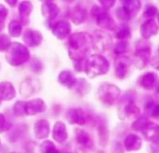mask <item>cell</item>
Instances as JSON below:
<instances>
[{
    "mask_svg": "<svg viewBox=\"0 0 159 153\" xmlns=\"http://www.w3.org/2000/svg\"><path fill=\"white\" fill-rule=\"evenodd\" d=\"M158 81V76L155 73L148 72L143 74L139 79V84L145 90H152Z\"/></svg>",
    "mask_w": 159,
    "mask_h": 153,
    "instance_id": "obj_16",
    "label": "cell"
},
{
    "mask_svg": "<svg viewBox=\"0 0 159 153\" xmlns=\"http://www.w3.org/2000/svg\"><path fill=\"white\" fill-rule=\"evenodd\" d=\"M122 112H123V118H126L128 120H136L140 116L139 107L131 99L125 103Z\"/></svg>",
    "mask_w": 159,
    "mask_h": 153,
    "instance_id": "obj_17",
    "label": "cell"
},
{
    "mask_svg": "<svg viewBox=\"0 0 159 153\" xmlns=\"http://www.w3.org/2000/svg\"><path fill=\"white\" fill-rule=\"evenodd\" d=\"M121 1H123V2L125 3V2H126V1H128V0H121Z\"/></svg>",
    "mask_w": 159,
    "mask_h": 153,
    "instance_id": "obj_50",
    "label": "cell"
},
{
    "mask_svg": "<svg viewBox=\"0 0 159 153\" xmlns=\"http://www.w3.org/2000/svg\"><path fill=\"white\" fill-rule=\"evenodd\" d=\"M43 39V37L41 35V33L38 30H34V29H26L24 32V36H23V40L25 42V44L28 47H38L41 44Z\"/></svg>",
    "mask_w": 159,
    "mask_h": 153,
    "instance_id": "obj_9",
    "label": "cell"
},
{
    "mask_svg": "<svg viewBox=\"0 0 159 153\" xmlns=\"http://www.w3.org/2000/svg\"><path fill=\"white\" fill-rule=\"evenodd\" d=\"M141 7V3L139 0H128V1L124 3V10L126 11V13L128 14V16L131 17H135Z\"/></svg>",
    "mask_w": 159,
    "mask_h": 153,
    "instance_id": "obj_26",
    "label": "cell"
},
{
    "mask_svg": "<svg viewBox=\"0 0 159 153\" xmlns=\"http://www.w3.org/2000/svg\"><path fill=\"white\" fill-rule=\"evenodd\" d=\"M97 24L106 30H114L116 27L114 20L104 11H102L97 17Z\"/></svg>",
    "mask_w": 159,
    "mask_h": 153,
    "instance_id": "obj_20",
    "label": "cell"
},
{
    "mask_svg": "<svg viewBox=\"0 0 159 153\" xmlns=\"http://www.w3.org/2000/svg\"><path fill=\"white\" fill-rule=\"evenodd\" d=\"M157 14V9L153 6H147L143 11V15L146 18H152Z\"/></svg>",
    "mask_w": 159,
    "mask_h": 153,
    "instance_id": "obj_39",
    "label": "cell"
},
{
    "mask_svg": "<svg viewBox=\"0 0 159 153\" xmlns=\"http://www.w3.org/2000/svg\"><path fill=\"white\" fill-rule=\"evenodd\" d=\"M11 128V123H9L3 114L0 113V133L9 131Z\"/></svg>",
    "mask_w": 159,
    "mask_h": 153,
    "instance_id": "obj_38",
    "label": "cell"
},
{
    "mask_svg": "<svg viewBox=\"0 0 159 153\" xmlns=\"http://www.w3.org/2000/svg\"><path fill=\"white\" fill-rule=\"evenodd\" d=\"M121 94L120 89L111 83H102L98 91V95L99 100L107 105V106H111L115 103V101L119 98Z\"/></svg>",
    "mask_w": 159,
    "mask_h": 153,
    "instance_id": "obj_4",
    "label": "cell"
},
{
    "mask_svg": "<svg viewBox=\"0 0 159 153\" xmlns=\"http://www.w3.org/2000/svg\"><path fill=\"white\" fill-rule=\"evenodd\" d=\"M116 15H117V17H118L119 20L124 21V22H126V21H128V20L130 19V17L128 16V14L126 13V11L124 10L123 7H122V8H119V9L117 10Z\"/></svg>",
    "mask_w": 159,
    "mask_h": 153,
    "instance_id": "obj_40",
    "label": "cell"
},
{
    "mask_svg": "<svg viewBox=\"0 0 159 153\" xmlns=\"http://www.w3.org/2000/svg\"><path fill=\"white\" fill-rule=\"evenodd\" d=\"M98 139H99L100 146H106L108 145V141H109V130H108L107 126L104 123L99 124V126L98 128Z\"/></svg>",
    "mask_w": 159,
    "mask_h": 153,
    "instance_id": "obj_30",
    "label": "cell"
},
{
    "mask_svg": "<svg viewBox=\"0 0 159 153\" xmlns=\"http://www.w3.org/2000/svg\"><path fill=\"white\" fill-rule=\"evenodd\" d=\"M98 1L104 10H109L112 8L115 3V0H98Z\"/></svg>",
    "mask_w": 159,
    "mask_h": 153,
    "instance_id": "obj_42",
    "label": "cell"
},
{
    "mask_svg": "<svg viewBox=\"0 0 159 153\" xmlns=\"http://www.w3.org/2000/svg\"><path fill=\"white\" fill-rule=\"evenodd\" d=\"M109 68L110 63L108 60L105 57L98 54L91 55L84 64L85 73L91 79L106 74L109 71Z\"/></svg>",
    "mask_w": 159,
    "mask_h": 153,
    "instance_id": "obj_2",
    "label": "cell"
},
{
    "mask_svg": "<svg viewBox=\"0 0 159 153\" xmlns=\"http://www.w3.org/2000/svg\"><path fill=\"white\" fill-rule=\"evenodd\" d=\"M39 148H40L41 153H60V151L57 149L55 145L50 140L43 141L41 143Z\"/></svg>",
    "mask_w": 159,
    "mask_h": 153,
    "instance_id": "obj_34",
    "label": "cell"
},
{
    "mask_svg": "<svg viewBox=\"0 0 159 153\" xmlns=\"http://www.w3.org/2000/svg\"><path fill=\"white\" fill-rule=\"evenodd\" d=\"M135 56L137 60V65L140 69L147 64L151 56V44L147 39L143 38L137 42Z\"/></svg>",
    "mask_w": 159,
    "mask_h": 153,
    "instance_id": "obj_5",
    "label": "cell"
},
{
    "mask_svg": "<svg viewBox=\"0 0 159 153\" xmlns=\"http://www.w3.org/2000/svg\"><path fill=\"white\" fill-rule=\"evenodd\" d=\"M149 118L146 115L143 116H139V118H137L135 120V121L132 123V130L135 132H141L143 130V128L147 125V123L149 122Z\"/></svg>",
    "mask_w": 159,
    "mask_h": 153,
    "instance_id": "obj_33",
    "label": "cell"
},
{
    "mask_svg": "<svg viewBox=\"0 0 159 153\" xmlns=\"http://www.w3.org/2000/svg\"><path fill=\"white\" fill-rule=\"evenodd\" d=\"M40 1H41L42 3H49V2H52V1H54V0H40Z\"/></svg>",
    "mask_w": 159,
    "mask_h": 153,
    "instance_id": "obj_48",
    "label": "cell"
},
{
    "mask_svg": "<svg viewBox=\"0 0 159 153\" xmlns=\"http://www.w3.org/2000/svg\"><path fill=\"white\" fill-rule=\"evenodd\" d=\"M11 39L10 37L6 34L0 35V51H5L11 45Z\"/></svg>",
    "mask_w": 159,
    "mask_h": 153,
    "instance_id": "obj_37",
    "label": "cell"
},
{
    "mask_svg": "<svg viewBox=\"0 0 159 153\" xmlns=\"http://www.w3.org/2000/svg\"><path fill=\"white\" fill-rule=\"evenodd\" d=\"M158 32V26L154 20L149 19L143 23L140 26V34L144 39H148L152 36H155Z\"/></svg>",
    "mask_w": 159,
    "mask_h": 153,
    "instance_id": "obj_19",
    "label": "cell"
},
{
    "mask_svg": "<svg viewBox=\"0 0 159 153\" xmlns=\"http://www.w3.org/2000/svg\"><path fill=\"white\" fill-rule=\"evenodd\" d=\"M76 81H77V79L73 76V74L70 71L64 70L58 76V82L65 87L72 89V87L75 85Z\"/></svg>",
    "mask_w": 159,
    "mask_h": 153,
    "instance_id": "obj_24",
    "label": "cell"
},
{
    "mask_svg": "<svg viewBox=\"0 0 159 153\" xmlns=\"http://www.w3.org/2000/svg\"><path fill=\"white\" fill-rule=\"evenodd\" d=\"M149 153H159V140L151 142L149 147H148Z\"/></svg>",
    "mask_w": 159,
    "mask_h": 153,
    "instance_id": "obj_41",
    "label": "cell"
},
{
    "mask_svg": "<svg viewBox=\"0 0 159 153\" xmlns=\"http://www.w3.org/2000/svg\"><path fill=\"white\" fill-rule=\"evenodd\" d=\"M1 102H2V100H1V98H0V105H1Z\"/></svg>",
    "mask_w": 159,
    "mask_h": 153,
    "instance_id": "obj_51",
    "label": "cell"
},
{
    "mask_svg": "<svg viewBox=\"0 0 159 153\" xmlns=\"http://www.w3.org/2000/svg\"><path fill=\"white\" fill-rule=\"evenodd\" d=\"M6 51L7 62L13 66L21 65L27 62L30 58L28 49L19 42H11Z\"/></svg>",
    "mask_w": 159,
    "mask_h": 153,
    "instance_id": "obj_3",
    "label": "cell"
},
{
    "mask_svg": "<svg viewBox=\"0 0 159 153\" xmlns=\"http://www.w3.org/2000/svg\"><path fill=\"white\" fill-rule=\"evenodd\" d=\"M124 146L126 151H138L142 146L141 138L136 133H129L124 141Z\"/></svg>",
    "mask_w": 159,
    "mask_h": 153,
    "instance_id": "obj_14",
    "label": "cell"
},
{
    "mask_svg": "<svg viewBox=\"0 0 159 153\" xmlns=\"http://www.w3.org/2000/svg\"><path fill=\"white\" fill-rule=\"evenodd\" d=\"M23 24L20 21H11L9 24V33L13 37H19L22 34Z\"/></svg>",
    "mask_w": 159,
    "mask_h": 153,
    "instance_id": "obj_31",
    "label": "cell"
},
{
    "mask_svg": "<svg viewBox=\"0 0 159 153\" xmlns=\"http://www.w3.org/2000/svg\"><path fill=\"white\" fill-rule=\"evenodd\" d=\"M39 90V81L34 79H26L20 85V93L24 97H29Z\"/></svg>",
    "mask_w": 159,
    "mask_h": 153,
    "instance_id": "obj_10",
    "label": "cell"
},
{
    "mask_svg": "<svg viewBox=\"0 0 159 153\" xmlns=\"http://www.w3.org/2000/svg\"><path fill=\"white\" fill-rule=\"evenodd\" d=\"M131 64H132V61L128 57L120 56L116 60V63H115V76H116V78L119 80L125 79L128 75V73H129Z\"/></svg>",
    "mask_w": 159,
    "mask_h": 153,
    "instance_id": "obj_7",
    "label": "cell"
},
{
    "mask_svg": "<svg viewBox=\"0 0 159 153\" xmlns=\"http://www.w3.org/2000/svg\"><path fill=\"white\" fill-rule=\"evenodd\" d=\"M33 11V5L28 0H25L19 6V15L20 22L23 24H27L29 22V15Z\"/></svg>",
    "mask_w": 159,
    "mask_h": 153,
    "instance_id": "obj_22",
    "label": "cell"
},
{
    "mask_svg": "<svg viewBox=\"0 0 159 153\" xmlns=\"http://www.w3.org/2000/svg\"><path fill=\"white\" fill-rule=\"evenodd\" d=\"M34 133L37 139L42 140L49 136L50 123L46 120H39L34 125Z\"/></svg>",
    "mask_w": 159,
    "mask_h": 153,
    "instance_id": "obj_15",
    "label": "cell"
},
{
    "mask_svg": "<svg viewBox=\"0 0 159 153\" xmlns=\"http://www.w3.org/2000/svg\"><path fill=\"white\" fill-rule=\"evenodd\" d=\"M52 138L57 143H65L67 139V132L66 124L63 121H56L52 129Z\"/></svg>",
    "mask_w": 159,
    "mask_h": 153,
    "instance_id": "obj_18",
    "label": "cell"
},
{
    "mask_svg": "<svg viewBox=\"0 0 159 153\" xmlns=\"http://www.w3.org/2000/svg\"><path fill=\"white\" fill-rule=\"evenodd\" d=\"M25 102H24V101H18L15 103V105L13 106V113L15 116L23 117L25 115Z\"/></svg>",
    "mask_w": 159,
    "mask_h": 153,
    "instance_id": "obj_35",
    "label": "cell"
},
{
    "mask_svg": "<svg viewBox=\"0 0 159 153\" xmlns=\"http://www.w3.org/2000/svg\"><path fill=\"white\" fill-rule=\"evenodd\" d=\"M144 110L147 116L159 120V104L155 102H149L145 105Z\"/></svg>",
    "mask_w": 159,
    "mask_h": 153,
    "instance_id": "obj_29",
    "label": "cell"
},
{
    "mask_svg": "<svg viewBox=\"0 0 159 153\" xmlns=\"http://www.w3.org/2000/svg\"><path fill=\"white\" fill-rule=\"evenodd\" d=\"M151 65L154 67L155 69L159 70V53L156 54L151 61Z\"/></svg>",
    "mask_w": 159,
    "mask_h": 153,
    "instance_id": "obj_45",
    "label": "cell"
},
{
    "mask_svg": "<svg viewBox=\"0 0 159 153\" xmlns=\"http://www.w3.org/2000/svg\"><path fill=\"white\" fill-rule=\"evenodd\" d=\"M128 49V43L126 40H120L114 47V52L117 55L124 54Z\"/></svg>",
    "mask_w": 159,
    "mask_h": 153,
    "instance_id": "obj_36",
    "label": "cell"
},
{
    "mask_svg": "<svg viewBox=\"0 0 159 153\" xmlns=\"http://www.w3.org/2000/svg\"><path fill=\"white\" fill-rule=\"evenodd\" d=\"M75 138L79 145L84 146H88L92 141L90 138V135L85 131H84L82 129L75 130Z\"/></svg>",
    "mask_w": 159,
    "mask_h": 153,
    "instance_id": "obj_28",
    "label": "cell"
},
{
    "mask_svg": "<svg viewBox=\"0 0 159 153\" xmlns=\"http://www.w3.org/2000/svg\"><path fill=\"white\" fill-rule=\"evenodd\" d=\"M112 45V38L109 33L101 30H96L92 36V46L98 51L109 50Z\"/></svg>",
    "mask_w": 159,
    "mask_h": 153,
    "instance_id": "obj_6",
    "label": "cell"
},
{
    "mask_svg": "<svg viewBox=\"0 0 159 153\" xmlns=\"http://www.w3.org/2000/svg\"><path fill=\"white\" fill-rule=\"evenodd\" d=\"M41 13L46 19H48L49 21H52L54 18H56V16L58 15L59 9L52 2L43 3L41 6Z\"/></svg>",
    "mask_w": 159,
    "mask_h": 153,
    "instance_id": "obj_23",
    "label": "cell"
},
{
    "mask_svg": "<svg viewBox=\"0 0 159 153\" xmlns=\"http://www.w3.org/2000/svg\"><path fill=\"white\" fill-rule=\"evenodd\" d=\"M155 97L157 98V100L159 101V87L156 89V91H155Z\"/></svg>",
    "mask_w": 159,
    "mask_h": 153,
    "instance_id": "obj_47",
    "label": "cell"
},
{
    "mask_svg": "<svg viewBox=\"0 0 159 153\" xmlns=\"http://www.w3.org/2000/svg\"><path fill=\"white\" fill-rule=\"evenodd\" d=\"M72 89H73L77 94H79L81 96H84V95L87 94L88 92L90 91L91 86H90V84L87 82L86 80L81 78V79H77V81H76L75 85L72 87Z\"/></svg>",
    "mask_w": 159,
    "mask_h": 153,
    "instance_id": "obj_27",
    "label": "cell"
},
{
    "mask_svg": "<svg viewBox=\"0 0 159 153\" xmlns=\"http://www.w3.org/2000/svg\"><path fill=\"white\" fill-rule=\"evenodd\" d=\"M5 1L11 7H15L17 2H18V0H5Z\"/></svg>",
    "mask_w": 159,
    "mask_h": 153,
    "instance_id": "obj_46",
    "label": "cell"
},
{
    "mask_svg": "<svg viewBox=\"0 0 159 153\" xmlns=\"http://www.w3.org/2000/svg\"><path fill=\"white\" fill-rule=\"evenodd\" d=\"M66 119L70 124L84 125L86 123L87 115L82 108H70L66 113Z\"/></svg>",
    "mask_w": 159,
    "mask_h": 153,
    "instance_id": "obj_11",
    "label": "cell"
},
{
    "mask_svg": "<svg viewBox=\"0 0 159 153\" xmlns=\"http://www.w3.org/2000/svg\"><path fill=\"white\" fill-rule=\"evenodd\" d=\"M71 31V26L67 22L60 21L54 24L52 26V34L58 39H65L66 38Z\"/></svg>",
    "mask_w": 159,
    "mask_h": 153,
    "instance_id": "obj_12",
    "label": "cell"
},
{
    "mask_svg": "<svg viewBox=\"0 0 159 153\" xmlns=\"http://www.w3.org/2000/svg\"><path fill=\"white\" fill-rule=\"evenodd\" d=\"M70 19L75 24H82L85 20H86V11L85 10L80 8V7H75L70 11Z\"/></svg>",
    "mask_w": 159,
    "mask_h": 153,
    "instance_id": "obj_25",
    "label": "cell"
},
{
    "mask_svg": "<svg viewBox=\"0 0 159 153\" xmlns=\"http://www.w3.org/2000/svg\"><path fill=\"white\" fill-rule=\"evenodd\" d=\"M25 115L35 116V115L42 113L46 110V104L40 98L32 99L28 102H25Z\"/></svg>",
    "mask_w": 159,
    "mask_h": 153,
    "instance_id": "obj_8",
    "label": "cell"
},
{
    "mask_svg": "<svg viewBox=\"0 0 159 153\" xmlns=\"http://www.w3.org/2000/svg\"><path fill=\"white\" fill-rule=\"evenodd\" d=\"M92 47V36L87 32H77L68 39V54L75 62H82Z\"/></svg>",
    "mask_w": 159,
    "mask_h": 153,
    "instance_id": "obj_1",
    "label": "cell"
},
{
    "mask_svg": "<svg viewBox=\"0 0 159 153\" xmlns=\"http://www.w3.org/2000/svg\"><path fill=\"white\" fill-rule=\"evenodd\" d=\"M115 29H116V37L120 40H125V39L129 38L130 36H131L130 28L125 24H120L117 28L115 27Z\"/></svg>",
    "mask_w": 159,
    "mask_h": 153,
    "instance_id": "obj_32",
    "label": "cell"
},
{
    "mask_svg": "<svg viewBox=\"0 0 159 153\" xmlns=\"http://www.w3.org/2000/svg\"><path fill=\"white\" fill-rule=\"evenodd\" d=\"M31 67H32V69H33L36 73L40 72V71H41V68H42L40 62H39V60H37V59H35V60L33 61V63H31Z\"/></svg>",
    "mask_w": 159,
    "mask_h": 153,
    "instance_id": "obj_44",
    "label": "cell"
},
{
    "mask_svg": "<svg viewBox=\"0 0 159 153\" xmlns=\"http://www.w3.org/2000/svg\"><path fill=\"white\" fill-rule=\"evenodd\" d=\"M8 10L6 9L5 6L0 4V23H4V21L6 20L7 16H8Z\"/></svg>",
    "mask_w": 159,
    "mask_h": 153,
    "instance_id": "obj_43",
    "label": "cell"
},
{
    "mask_svg": "<svg viewBox=\"0 0 159 153\" xmlns=\"http://www.w3.org/2000/svg\"><path fill=\"white\" fill-rule=\"evenodd\" d=\"M144 138L147 141L154 142L159 140V125L155 122L149 121L141 131Z\"/></svg>",
    "mask_w": 159,
    "mask_h": 153,
    "instance_id": "obj_13",
    "label": "cell"
},
{
    "mask_svg": "<svg viewBox=\"0 0 159 153\" xmlns=\"http://www.w3.org/2000/svg\"><path fill=\"white\" fill-rule=\"evenodd\" d=\"M16 96V91L11 82L3 81L0 83V98L2 101H11Z\"/></svg>",
    "mask_w": 159,
    "mask_h": 153,
    "instance_id": "obj_21",
    "label": "cell"
},
{
    "mask_svg": "<svg viewBox=\"0 0 159 153\" xmlns=\"http://www.w3.org/2000/svg\"><path fill=\"white\" fill-rule=\"evenodd\" d=\"M158 21H159V14H158Z\"/></svg>",
    "mask_w": 159,
    "mask_h": 153,
    "instance_id": "obj_52",
    "label": "cell"
},
{
    "mask_svg": "<svg viewBox=\"0 0 159 153\" xmlns=\"http://www.w3.org/2000/svg\"><path fill=\"white\" fill-rule=\"evenodd\" d=\"M3 26H4V24L3 23H0V30L3 28Z\"/></svg>",
    "mask_w": 159,
    "mask_h": 153,
    "instance_id": "obj_49",
    "label": "cell"
}]
</instances>
